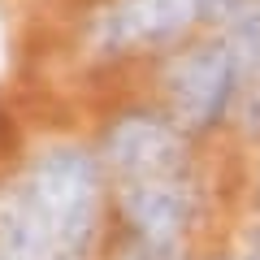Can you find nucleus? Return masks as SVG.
I'll return each mask as SVG.
<instances>
[{"label":"nucleus","mask_w":260,"mask_h":260,"mask_svg":"<svg viewBox=\"0 0 260 260\" xmlns=\"http://www.w3.org/2000/svg\"><path fill=\"white\" fill-rule=\"evenodd\" d=\"M100 160L78 143H56L30 160L18 195L44 239L48 256H87L100 221Z\"/></svg>","instance_id":"nucleus-1"},{"label":"nucleus","mask_w":260,"mask_h":260,"mask_svg":"<svg viewBox=\"0 0 260 260\" xmlns=\"http://www.w3.org/2000/svg\"><path fill=\"white\" fill-rule=\"evenodd\" d=\"M100 165L113 174L117 191L152 182H182L186 174V139L182 126L160 113H126L104 130Z\"/></svg>","instance_id":"nucleus-2"},{"label":"nucleus","mask_w":260,"mask_h":260,"mask_svg":"<svg viewBox=\"0 0 260 260\" xmlns=\"http://www.w3.org/2000/svg\"><path fill=\"white\" fill-rule=\"evenodd\" d=\"M165 91L174 121L182 130L217 126L239 95V61H234L230 44L208 39V44H195L182 56H174L165 70Z\"/></svg>","instance_id":"nucleus-3"},{"label":"nucleus","mask_w":260,"mask_h":260,"mask_svg":"<svg viewBox=\"0 0 260 260\" xmlns=\"http://www.w3.org/2000/svg\"><path fill=\"white\" fill-rule=\"evenodd\" d=\"M200 18V0H109L91 18V44L100 52L174 44Z\"/></svg>","instance_id":"nucleus-4"},{"label":"nucleus","mask_w":260,"mask_h":260,"mask_svg":"<svg viewBox=\"0 0 260 260\" xmlns=\"http://www.w3.org/2000/svg\"><path fill=\"white\" fill-rule=\"evenodd\" d=\"M247 0H200V18H217V22H230L234 13L243 9Z\"/></svg>","instance_id":"nucleus-5"},{"label":"nucleus","mask_w":260,"mask_h":260,"mask_svg":"<svg viewBox=\"0 0 260 260\" xmlns=\"http://www.w3.org/2000/svg\"><path fill=\"white\" fill-rule=\"evenodd\" d=\"M44 260H74V256H56V251H52V256H44Z\"/></svg>","instance_id":"nucleus-6"},{"label":"nucleus","mask_w":260,"mask_h":260,"mask_svg":"<svg viewBox=\"0 0 260 260\" xmlns=\"http://www.w3.org/2000/svg\"><path fill=\"white\" fill-rule=\"evenodd\" d=\"M0 260H13V256H5V251H0Z\"/></svg>","instance_id":"nucleus-7"}]
</instances>
